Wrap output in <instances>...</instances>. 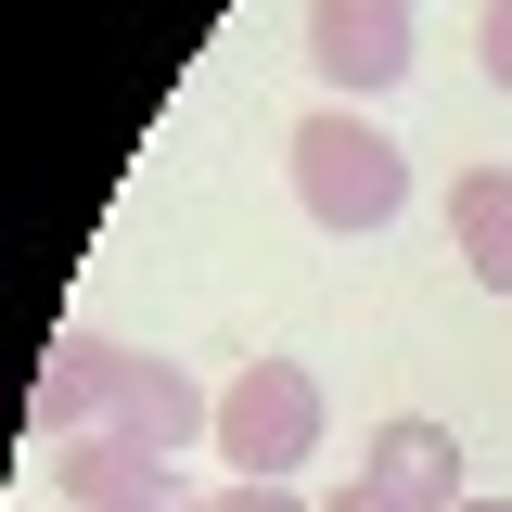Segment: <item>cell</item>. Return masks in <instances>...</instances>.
Instances as JSON below:
<instances>
[{
	"label": "cell",
	"instance_id": "277c9868",
	"mask_svg": "<svg viewBox=\"0 0 512 512\" xmlns=\"http://www.w3.org/2000/svg\"><path fill=\"white\" fill-rule=\"evenodd\" d=\"M116 397H128V346H116V333H90V320L52 333V359H39V436H64V448L103 436Z\"/></svg>",
	"mask_w": 512,
	"mask_h": 512
},
{
	"label": "cell",
	"instance_id": "7a4b0ae2",
	"mask_svg": "<svg viewBox=\"0 0 512 512\" xmlns=\"http://www.w3.org/2000/svg\"><path fill=\"white\" fill-rule=\"evenodd\" d=\"M308 448H320V372H308V359H244L231 397H218V461H231V474H269V487H295Z\"/></svg>",
	"mask_w": 512,
	"mask_h": 512
},
{
	"label": "cell",
	"instance_id": "7c38bea8",
	"mask_svg": "<svg viewBox=\"0 0 512 512\" xmlns=\"http://www.w3.org/2000/svg\"><path fill=\"white\" fill-rule=\"evenodd\" d=\"M461 512H512V500H461Z\"/></svg>",
	"mask_w": 512,
	"mask_h": 512
},
{
	"label": "cell",
	"instance_id": "3957f363",
	"mask_svg": "<svg viewBox=\"0 0 512 512\" xmlns=\"http://www.w3.org/2000/svg\"><path fill=\"white\" fill-rule=\"evenodd\" d=\"M308 64L333 77V103H384L410 77V0H308Z\"/></svg>",
	"mask_w": 512,
	"mask_h": 512
},
{
	"label": "cell",
	"instance_id": "6da1fadb",
	"mask_svg": "<svg viewBox=\"0 0 512 512\" xmlns=\"http://www.w3.org/2000/svg\"><path fill=\"white\" fill-rule=\"evenodd\" d=\"M282 154H295V205H308L333 244H372L384 218L410 205V154H397V141H384L359 103H320V116H295V141H282Z\"/></svg>",
	"mask_w": 512,
	"mask_h": 512
},
{
	"label": "cell",
	"instance_id": "8992f818",
	"mask_svg": "<svg viewBox=\"0 0 512 512\" xmlns=\"http://www.w3.org/2000/svg\"><path fill=\"white\" fill-rule=\"evenodd\" d=\"M116 448H141V461H180L192 436H218V397H192L180 359H128V397H116V423H103Z\"/></svg>",
	"mask_w": 512,
	"mask_h": 512
},
{
	"label": "cell",
	"instance_id": "8fae6325",
	"mask_svg": "<svg viewBox=\"0 0 512 512\" xmlns=\"http://www.w3.org/2000/svg\"><path fill=\"white\" fill-rule=\"evenodd\" d=\"M320 512H397V500H384L372 474H359V487H333V500H320Z\"/></svg>",
	"mask_w": 512,
	"mask_h": 512
},
{
	"label": "cell",
	"instance_id": "ba28073f",
	"mask_svg": "<svg viewBox=\"0 0 512 512\" xmlns=\"http://www.w3.org/2000/svg\"><path fill=\"white\" fill-rule=\"evenodd\" d=\"M448 244H461V269L487 295H512V167H461L448 180Z\"/></svg>",
	"mask_w": 512,
	"mask_h": 512
},
{
	"label": "cell",
	"instance_id": "9c48e42d",
	"mask_svg": "<svg viewBox=\"0 0 512 512\" xmlns=\"http://www.w3.org/2000/svg\"><path fill=\"white\" fill-rule=\"evenodd\" d=\"M192 512H308L295 487H269V474H231V487H205Z\"/></svg>",
	"mask_w": 512,
	"mask_h": 512
},
{
	"label": "cell",
	"instance_id": "52a82bcc",
	"mask_svg": "<svg viewBox=\"0 0 512 512\" xmlns=\"http://www.w3.org/2000/svg\"><path fill=\"white\" fill-rule=\"evenodd\" d=\"M64 500H77V512H192V487L167 474V461L116 448V436H77V448H64Z\"/></svg>",
	"mask_w": 512,
	"mask_h": 512
},
{
	"label": "cell",
	"instance_id": "30bf717a",
	"mask_svg": "<svg viewBox=\"0 0 512 512\" xmlns=\"http://www.w3.org/2000/svg\"><path fill=\"white\" fill-rule=\"evenodd\" d=\"M474 52H487V77L512 90V0H487V26H474Z\"/></svg>",
	"mask_w": 512,
	"mask_h": 512
},
{
	"label": "cell",
	"instance_id": "5b68a950",
	"mask_svg": "<svg viewBox=\"0 0 512 512\" xmlns=\"http://www.w3.org/2000/svg\"><path fill=\"white\" fill-rule=\"evenodd\" d=\"M372 474L397 512H461V436H448L436 410H397V423H372Z\"/></svg>",
	"mask_w": 512,
	"mask_h": 512
}]
</instances>
